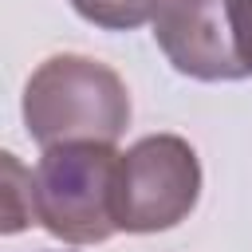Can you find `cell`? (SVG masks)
Masks as SVG:
<instances>
[{
	"label": "cell",
	"instance_id": "obj_5",
	"mask_svg": "<svg viewBox=\"0 0 252 252\" xmlns=\"http://www.w3.org/2000/svg\"><path fill=\"white\" fill-rule=\"evenodd\" d=\"M71 4L79 16L102 28H138L161 8V0H71Z\"/></svg>",
	"mask_w": 252,
	"mask_h": 252
},
{
	"label": "cell",
	"instance_id": "obj_1",
	"mask_svg": "<svg viewBox=\"0 0 252 252\" xmlns=\"http://www.w3.org/2000/svg\"><path fill=\"white\" fill-rule=\"evenodd\" d=\"M24 118L32 138L47 150L67 142L110 146L130 122V94L110 67L83 55H55L32 75Z\"/></svg>",
	"mask_w": 252,
	"mask_h": 252
},
{
	"label": "cell",
	"instance_id": "obj_4",
	"mask_svg": "<svg viewBox=\"0 0 252 252\" xmlns=\"http://www.w3.org/2000/svg\"><path fill=\"white\" fill-rule=\"evenodd\" d=\"M201 189L197 154L173 138L154 134L122 154L118 165V228L126 232H158L173 228L193 205Z\"/></svg>",
	"mask_w": 252,
	"mask_h": 252
},
{
	"label": "cell",
	"instance_id": "obj_2",
	"mask_svg": "<svg viewBox=\"0 0 252 252\" xmlns=\"http://www.w3.org/2000/svg\"><path fill=\"white\" fill-rule=\"evenodd\" d=\"M118 165L102 142L51 146L32 173L35 220L71 244H98L118 232Z\"/></svg>",
	"mask_w": 252,
	"mask_h": 252
},
{
	"label": "cell",
	"instance_id": "obj_3",
	"mask_svg": "<svg viewBox=\"0 0 252 252\" xmlns=\"http://www.w3.org/2000/svg\"><path fill=\"white\" fill-rule=\"evenodd\" d=\"M154 39L181 75H252V0H161Z\"/></svg>",
	"mask_w": 252,
	"mask_h": 252
}]
</instances>
